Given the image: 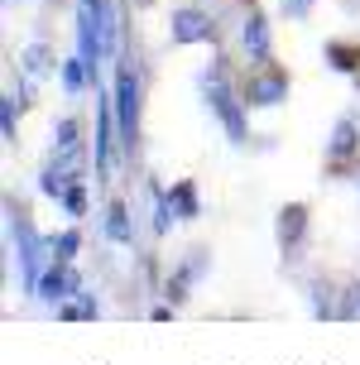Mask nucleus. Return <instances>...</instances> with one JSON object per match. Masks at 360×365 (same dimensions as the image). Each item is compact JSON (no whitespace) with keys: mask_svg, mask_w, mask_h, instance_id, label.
Returning a JSON list of instances; mask_svg holds the SVG:
<instances>
[{"mask_svg":"<svg viewBox=\"0 0 360 365\" xmlns=\"http://www.w3.org/2000/svg\"><path fill=\"white\" fill-rule=\"evenodd\" d=\"M173 38H178V43L212 38V24H207V15H197V10H178V15H173Z\"/></svg>","mask_w":360,"mask_h":365,"instance_id":"nucleus-1","label":"nucleus"},{"mask_svg":"<svg viewBox=\"0 0 360 365\" xmlns=\"http://www.w3.org/2000/svg\"><path fill=\"white\" fill-rule=\"evenodd\" d=\"M284 10H293V15H303V10H307V0H284Z\"/></svg>","mask_w":360,"mask_h":365,"instance_id":"nucleus-5","label":"nucleus"},{"mask_svg":"<svg viewBox=\"0 0 360 365\" xmlns=\"http://www.w3.org/2000/svg\"><path fill=\"white\" fill-rule=\"evenodd\" d=\"M120 125L125 135H135V77L120 73Z\"/></svg>","mask_w":360,"mask_h":365,"instance_id":"nucleus-2","label":"nucleus"},{"mask_svg":"<svg viewBox=\"0 0 360 365\" xmlns=\"http://www.w3.org/2000/svg\"><path fill=\"white\" fill-rule=\"evenodd\" d=\"M298 231H303V207H288V212H284V226H279V236H284V240H298Z\"/></svg>","mask_w":360,"mask_h":365,"instance_id":"nucleus-3","label":"nucleus"},{"mask_svg":"<svg viewBox=\"0 0 360 365\" xmlns=\"http://www.w3.org/2000/svg\"><path fill=\"white\" fill-rule=\"evenodd\" d=\"M106 231L115 240H130V226H125V212H120V207H110V221H106Z\"/></svg>","mask_w":360,"mask_h":365,"instance_id":"nucleus-4","label":"nucleus"}]
</instances>
